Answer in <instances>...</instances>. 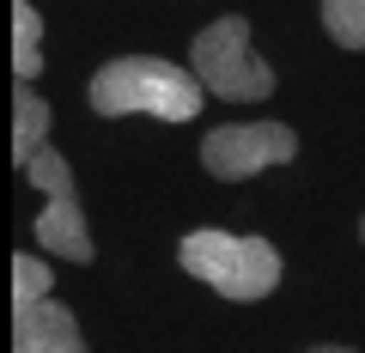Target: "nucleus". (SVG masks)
Listing matches in <instances>:
<instances>
[{"label": "nucleus", "mask_w": 365, "mask_h": 353, "mask_svg": "<svg viewBox=\"0 0 365 353\" xmlns=\"http://www.w3.org/2000/svg\"><path fill=\"white\" fill-rule=\"evenodd\" d=\"M207 86L195 67H170L158 55H122V61L91 73V110L98 116H158V122H189L201 116Z\"/></svg>", "instance_id": "nucleus-1"}, {"label": "nucleus", "mask_w": 365, "mask_h": 353, "mask_svg": "<svg viewBox=\"0 0 365 353\" xmlns=\"http://www.w3.org/2000/svg\"><path fill=\"white\" fill-rule=\"evenodd\" d=\"M182 268L225 299H268L280 287V250L268 237H232V232H189L182 237Z\"/></svg>", "instance_id": "nucleus-2"}, {"label": "nucleus", "mask_w": 365, "mask_h": 353, "mask_svg": "<svg viewBox=\"0 0 365 353\" xmlns=\"http://www.w3.org/2000/svg\"><path fill=\"white\" fill-rule=\"evenodd\" d=\"M189 67L225 104H256L274 92V67L250 49V19H220L189 43Z\"/></svg>", "instance_id": "nucleus-3"}, {"label": "nucleus", "mask_w": 365, "mask_h": 353, "mask_svg": "<svg viewBox=\"0 0 365 353\" xmlns=\"http://www.w3.org/2000/svg\"><path fill=\"white\" fill-rule=\"evenodd\" d=\"M25 177L43 189V195H49V208L37 213V244L49 250V256L91 262L98 250H91V232H86V213H79V195H73V170H67V158L55 153V146H43V153L25 165Z\"/></svg>", "instance_id": "nucleus-4"}, {"label": "nucleus", "mask_w": 365, "mask_h": 353, "mask_svg": "<svg viewBox=\"0 0 365 353\" xmlns=\"http://www.w3.org/2000/svg\"><path fill=\"white\" fill-rule=\"evenodd\" d=\"M292 153H299V134L280 128V122H232V128H213L201 140V165L213 177H225V183L256 177L268 165H287Z\"/></svg>", "instance_id": "nucleus-5"}, {"label": "nucleus", "mask_w": 365, "mask_h": 353, "mask_svg": "<svg viewBox=\"0 0 365 353\" xmlns=\"http://www.w3.org/2000/svg\"><path fill=\"white\" fill-rule=\"evenodd\" d=\"M13 353H86V335L67 305L43 299L31 311H13Z\"/></svg>", "instance_id": "nucleus-6"}, {"label": "nucleus", "mask_w": 365, "mask_h": 353, "mask_svg": "<svg viewBox=\"0 0 365 353\" xmlns=\"http://www.w3.org/2000/svg\"><path fill=\"white\" fill-rule=\"evenodd\" d=\"M43 146H49V104L19 79V98H13V165L25 170Z\"/></svg>", "instance_id": "nucleus-7"}, {"label": "nucleus", "mask_w": 365, "mask_h": 353, "mask_svg": "<svg viewBox=\"0 0 365 353\" xmlns=\"http://www.w3.org/2000/svg\"><path fill=\"white\" fill-rule=\"evenodd\" d=\"M13 73L19 79L43 73V13L31 0H13Z\"/></svg>", "instance_id": "nucleus-8"}, {"label": "nucleus", "mask_w": 365, "mask_h": 353, "mask_svg": "<svg viewBox=\"0 0 365 353\" xmlns=\"http://www.w3.org/2000/svg\"><path fill=\"white\" fill-rule=\"evenodd\" d=\"M323 25L341 49H365V0H323Z\"/></svg>", "instance_id": "nucleus-9"}, {"label": "nucleus", "mask_w": 365, "mask_h": 353, "mask_svg": "<svg viewBox=\"0 0 365 353\" xmlns=\"http://www.w3.org/2000/svg\"><path fill=\"white\" fill-rule=\"evenodd\" d=\"M43 299H49V262H37V256L19 250L13 256V311H31V305H43Z\"/></svg>", "instance_id": "nucleus-10"}, {"label": "nucleus", "mask_w": 365, "mask_h": 353, "mask_svg": "<svg viewBox=\"0 0 365 353\" xmlns=\"http://www.w3.org/2000/svg\"><path fill=\"white\" fill-rule=\"evenodd\" d=\"M311 353H353V347H311Z\"/></svg>", "instance_id": "nucleus-11"}]
</instances>
